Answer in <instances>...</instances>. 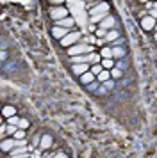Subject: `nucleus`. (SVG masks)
Here are the masks:
<instances>
[{
    "label": "nucleus",
    "instance_id": "nucleus-1",
    "mask_svg": "<svg viewBox=\"0 0 157 158\" xmlns=\"http://www.w3.org/2000/svg\"><path fill=\"white\" fill-rule=\"evenodd\" d=\"M91 46H87L86 43H77L73 44V46H70L68 48V55H71V57H75V55H84V53H91Z\"/></svg>",
    "mask_w": 157,
    "mask_h": 158
},
{
    "label": "nucleus",
    "instance_id": "nucleus-2",
    "mask_svg": "<svg viewBox=\"0 0 157 158\" xmlns=\"http://www.w3.org/2000/svg\"><path fill=\"white\" fill-rule=\"evenodd\" d=\"M77 43H80V32H77V30L68 32V34L61 39V44L66 46V48H70V46H73V44H77Z\"/></svg>",
    "mask_w": 157,
    "mask_h": 158
},
{
    "label": "nucleus",
    "instance_id": "nucleus-3",
    "mask_svg": "<svg viewBox=\"0 0 157 158\" xmlns=\"http://www.w3.org/2000/svg\"><path fill=\"white\" fill-rule=\"evenodd\" d=\"M155 23H157V20L154 18V16H143L141 18V29L143 30H154L155 29Z\"/></svg>",
    "mask_w": 157,
    "mask_h": 158
},
{
    "label": "nucleus",
    "instance_id": "nucleus-4",
    "mask_svg": "<svg viewBox=\"0 0 157 158\" xmlns=\"http://www.w3.org/2000/svg\"><path fill=\"white\" fill-rule=\"evenodd\" d=\"M18 146V140L13 139V137H7V139H2V151H6V153H11Z\"/></svg>",
    "mask_w": 157,
    "mask_h": 158
},
{
    "label": "nucleus",
    "instance_id": "nucleus-5",
    "mask_svg": "<svg viewBox=\"0 0 157 158\" xmlns=\"http://www.w3.org/2000/svg\"><path fill=\"white\" fill-rule=\"evenodd\" d=\"M100 25V29H105V30H113L114 29V25H116V18H114L113 15H107L102 22L98 23Z\"/></svg>",
    "mask_w": 157,
    "mask_h": 158
},
{
    "label": "nucleus",
    "instance_id": "nucleus-6",
    "mask_svg": "<svg viewBox=\"0 0 157 158\" xmlns=\"http://www.w3.org/2000/svg\"><path fill=\"white\" fill-rule=\"evenodd\" d=\"M50 16H52L56 22H59V20H63V18H66V16H68V11H66L64 7H61V6H59V7L50 9Z\"/></svg>",
    "mask_w": 157,
    "mask_h": 158
},
{
    "label": "nucleus",
    "instance_id": "nucleus-7",
    "mask_svg": "<svg viewBox=\"0 0 157 158\" xmlns=\"http://www.w3.org/2000/svg\"><path fill=\"white\" fill-rule=\"evenodd\" d=\"M89 69H91V64H87V62H84V64H73V73L78 75V77H82V75L87 73Z\"/></svg>",
    "mask_w": 157,
    "mask_h": 158
},
{
    "label": "nucleus",
    "instance_id": "nucleus-8",
    "mask_svg": "<svg viewBox=\"0 0 157 158\" xmlns=\"http://www.w3.org/2000/svg\"><path fill=\"white\" fill-rule=\"evenodd\" d=\"M109 11V4H96L89 9V15L95 16V15H100V13H107Z\"/></svg>",
    "mask_w": 157,
    "mask_h": 158
},
{
    "label": "nucleus",
    "instance_id": "nucleus-9",
    "mask_svg": "<svg viewBox=\"0 0 157 158\" xmlns=\"http://www.w3.org/2000/svg\"><path fill=\"white\" fill-rule=\"evenodd\" d=\"M57 27H64V29H73V25H75V20L71 18V16H66V18H63V20H59V22H56Z\"/></svg>",
    "mask_w": 157,
    "mask_h": 158
},
{
    "label": "nucleus",
    "instance_id": "nucleus-10",
    "mask_svg": "<svg viewBox=\"0 0 157 158\" xmlns=\"http://www.w3.org/2000/svg\"><path fill=\"white\" fill-rule=\"evenodd\" d=\"M68 32H70V29H64V27H57V25H56V27L52 29V36L57 37V39L61 41V39H63L66 34H68Z\"/></svg>",
    "mask_w": 157,
    "mask_h": 158
},
{
    "label": "nucleus",
    "instance_id": "nucleus-11",
    "mask_svg": "<svg viewBox=\"0 0 157 158\" xmlns=\"http://www.w3.org/2000/svg\"><path fill=\"white\" fill-rule=\"evenodd\" d=\"M95 80H96V77H95V75H93L91 71L84 73V75H82V77H80V82H82V84H84V85H89V84H93V82H95Z\"/></svg>",
    "mask_w": 157,
    "mask_h": 158
},
{
    "label": "nucleus",
    "instance_id": "nucleus-12",
    "mask_svg": "<svg viewBox=\"0 0 157 158\" xmlns=\"http://www.w3.org/2000/svg\"><path fill=\"white\" fill-rule=\"evenodd\" d=\"M2 115L9 119V117H13V115H16V108H14V107H11V105H6V107L2 108Z\"/></svg>",
    "mask_w": 157,
    "mask_h": 158
},
{
    "label": "nucleus",
    "instance_id": "nucleus-13",
    "mask_svg": "<svg viewBox=\"0 0 157 158\" xmlns=\"http://www.w3.org/2000/svg\"><path fill=\"white\" fill-rule=\"evenodd\" d=\"M39 146H41V149H48L50 146H52V137L50 135H43L41 140H39Z\"/></svg>",
    "mask_w": 157,
    "mask_h": 158
},
{
    "label": "nucleus",
    "instance_id": "nucleus-14",
    "mask_svg": "<svg viewBox=\"0 0 157 158\" xmlns=\"http://www.w3.org/2000/svg\"><path fill=\"white\" fill-rule=\"evenodd\" d=\"M120 37V32L118 30H107V36H105V41H109V43H113V41H116Z\"/></svg>",
    "mask_w": 157,
    "mask_h": 158
},
{
    "label": "nucleus",
    "instance_id": "nucleus-15",
    "mask_svg": "<svg viewBox=\"0 0 157 158\" xmlns=\"http://www.w3.org/2000/svg\"><path fill=\"white\" fill-rule=\"evenodd\" d=\"M100 57H102V55H98V53L91 52V53L87 55V64H100V62H102V60H100Z\"/></svg>",
    "mask_w": 157,
    "mask_h": 158
},
{
    "label": "nucleus",
    "instance_id": "nucleus-16",
    "mask_svg": "<svg viewBox=\"0 0 157 158\" xmlns=\"http://www.w3.org/2000/svg\"><path fill=\"white\" fill-rule=\"evenodd\" d=\"M96 80H98L100 84H104V82H107V80H111V71H109V69H104V71L96 77Z\"/></svg>",
    "mask_w": 157,
    "mask_h": 158
},
{
    "label": "nucleus",
    "instance_id": "nucleus-17",
    "mask_svg": "<svg viewBox=\"0 0 157 158\" xmlns=\"http://www.w3.org/2000/svg\"><path fill=\"white\" fill-rule=\"evenodd\" d=\"M113 57L114 59H123L125 57V50L121 46H113Z\"/></svg>",
    "mask_w": 157,
    "mask_h": 158
},
{
    "label": "nucleus",
    "instance_id": "nucleus-18",
    "mask_svg": "<svg viewBox=\"0 0 157 158\" xmlns=\"http://www.w3.org/2000/svg\"><path fill=\"white\" fill-rule=\"evenodd\" d=\"M100 55H102V59H114L113 57V48H107V46H104V48L100 50Z\"/></svg>",
    "mask_w": 157,
    "mask_h": 158
},
{
    "label": "nucleus",
    "instance_id": "nucleus-19",
    "mask_svg": "<svg viewBox=\"0 0 157 158\" xmlns=\"http://www.w3.org/2000/svg\"><path fill=\"white\" fill-rule=\"evenodd\" d=\"M104 69H105V68H104V66H102V62H100V64H91V69H89V71H91L95 77H98Z\"/></svg>",
    "mask_w": 157,
    "mask_h": 158
},
{
    "label": "nucleus",
    "instance_id": "nucleus-20",
    "mask_svg": "<svg viewBox=\"0 0 157 158\" xmlns=\"http://www.w3.org/2000/svg\"><path fill=\"white\" fill-rule=\"evenodd\" d=\"M102 66L105 68V69H113L114 66H116V62H114V59H102Z\"/></svg>",
    "mask_w": 157,
    "mask_h": 158
},
{
    "label": "nucleus",
    "instance_id": "nucleus-21",
    "mask_svg": "<svg viewBox=\"0 0 157 158\" xmlns=\"http://www.w3.org/2000/svg\"><path fill=\"white\" fill-rule=\"evenodd\" d=\"M107 15H109V13H100V15H95V16H91V22L93 23H100Z\"/></svg>",
    "mask_w": 157,
    "mask_h": 158
},
{
    "label": "nucleus",
    "instance_id": "nucleus-22",
    "mask_svg": "<svg viewBox=\"0 0 157 158\" xmlns=\"http://www.w3.org/2000/svg\"><path fill=\"white\" fill-rule=\"evenodd\" d=\"M121 75H123L121 68H113V69H111V78H120Z\"/></svg>",
    "mask_w": 157,
    "mask_h": 158
},
{
    "label": "nucleus",
    "instance_id": "nucleus-23",
    "mask_svg": "<svg viewBox=\"0 0 157 158\" xmlns=\"http://www.w3.org/2000/svg\"><path fill=\"white\" fill-rule=\"evenodd\" d=\"M6 131H7V137H9V135L13 137L14 133L18 131V126H16V124H7V130H6Z\"/></svg>",
    "mask_w": 157,
    "mask_h": 158
},
{
    "label": "nucleus",
    "instance_id": "nucleus-24",
    "mask_svg": "<svg viewBox=\"0 0 157 158\" xmlns=\"http://www.w3.org/2000/svg\"><path fill=\"white\" fill-rule=\"evenodd\" d=\"M14 139H16V140H21V139H25V130H21V128H18V131H16V133H14Z\"/></svg>",
    "mask_w": 157,
    "mask_h": 158
},
{
    "label": "nucleus",
    "instance_id": "nucleus-25",
    "mask_svg": "<svg viewBox=\"0 0 157 158\" xmlns=\"http://www.w3.org/2000/svg\"><path fill=\"white\" fill-rule=\"evenodd\" d=\"M18 123H20V117H18V115H13V117L7 119V124H16V126H18Z\"/></svg>",
    "mask_w": 157,
    "mask_h": 158
},
{
    "label": "nucleus",
    "instance_id": "nucleus-26",
    "mask_svg": "<svg viewBox=\"0 0 157 158\" xmlns=\"http://www.w3.org/2000/svg\"><path fill=\"white\" fill-rule=\"evenodd\" d=\"M18 128L27 130L29 128V121H27V119H20V123H18Z\"/></svg>",
    "mask_w": 157,
    "mask_h": 158
},
{
    "label": "nucleus",
    "instance_id": "nucleus-27",
    "mask_svg": "<svg viewBox=\"0 0 157 158\" xmlns=\"http://www.w3.org/2000/svg\"><path fill=\"white\" fill-rule=\"evenodd\" d=\"M102 85H105V89L109 91V89H113V87H114V80H107V82H104Z\"/></svg>",
    "mask_w": 157,
    "mask_h": 158
},
{
    "label": "nucleus",
    "instance_id": "nucleus-28",
    "mask_svg": "<svg viewBox=\"0 0 157 158\" xmlns=\"http://www.w3.org/2000/svg\"><path fill=\"white\" fill-rule=\"evenodd\" d=\"M96 94H107V89H105V85H100L98 89H96Z\"/></svg>",
    "mask_w": 157,
    "mask_h": 158
},
{
    "label": "nucleus",
    "instance_id": "nucleus-29",
    "mask_svg": "<svg viewBox=\"0 0 157 158\" xmlns=\"http://www.w3.org/2000/svg\"><path fill=\"white\" fill-rule=\"evenodd\" d=\"M98 84H96V82H93V84H89V85H87V89H91V91H95V89H98Z\"/></svg>",
    "mask_w": 157,
    "mask_h": 158
},
{
    "label": "nucleus",
    "instance_id": "nucleus-30",
    "mask_svg": "<svg viewBox=\"0 0 157 158\" xmlns=\"http://www.w3.org/2000/svg\"><path fill=\"white\" fill-rule=\"evenodd\" d=\"M52 158H68V156H66L64 153H57V155H54V156H52Z\"/></svg>",
    "mask_w": 157,
    "mask_h": 158
},
{
    "label": "nucleus",
    "instance_id": "nucleus-31",
    "mask_svg": "<svg viewBox=\"0 0 157 158\" xmlns=\"http://www.w3.org/2000/svg\"><path fill=\"white\" fill-rule=\"evenodd\" d=\"M50 2H52L54 6H61V4H63L64 0H50Z\"/></svg>",
    "mask_w": 157,
    "mask_h": 158
},
{
    "label": "nucleus",
    "instance_id": "nucleus-32",
    "mask_svg": "<svg viewBox=\"0 0 157 158\" xmlns=\"http://www.w3.org/2000/svg\"><path fill=\"white\" fill-rule=\"evenodd\" d=\"M11 158H27V153H21V155H14Z\"/></svg>",
    "mask_w": 157,
    "mask_h": 158
},
{
    "label": "nucleus",
    "instance_id": "nucleus-33",
    "mask_svg": "<svg viewBox=\"0 0 157 158\" xmlns=\"http://www.w3.org/2000/svg\"><path fill=\"white\" fill-rule=\"evenodd\" d=\"M154 9H155V11H157V2H155V4H154Z\"/></svg>",
    "mask_w": 157,
    "mask_h": 158
},
{
    "label": "nucleus",
    "instance_id": "nucleus-34",
    "mask_svg": "<svg viewBox=\"0 0 157 158\" xmlns=\"http://www.w3.org/2000/svg\"><path fill=\"white\" fill-rule=\"evenodd\" d=\"M154 39H155V41H157V30H155V36H154Z\"/></svg>",
    "mask_w": 157,
    "mask_h": 158
},
{
    "label": "nucleus",
    "instance_id": "nucleus-35",
    "mask_svg": "<svg viewBox=\"0 0 157 158\" xmlns=\"http://www.w3.org/2000/svg\"><path fill=\"white\" fill-rule=\"evenodd\" d=\"M146 2H148V0H141V4H146Z\"/></svg>",
    "mask_w": 157,
    "mask_h": 158
},
{
    "label": "nucleus",
    "instance_id": "nucleus-36",
    "mask_svg": "<svg viewBox=\"0 0 157 158\" xmlns=\"http://www.w3.org/2000/svg\"><path fill=\"white\" fill-rule=\"evenodd\" d=\"M87 2H95V0H87Z\"/></svg>",
    "mask_w": 157,
    "mask_h": 158
},
{
    "label": "nucleus",
    "instance_id": "nucleus-37",
    "mask_svg": "<svg viewBox=\"0 0 157 158\" xmlns=\"http://www.w3.org/2000/svg\"><path fill=\"white\" fill-rule=\"evenodd\" d=\"M155 30H157V23H155Z\"/></svg>",
    "mask_w": 157,
    "mask_h": 158
}]
</instances>
